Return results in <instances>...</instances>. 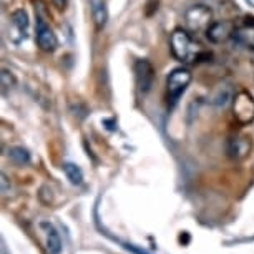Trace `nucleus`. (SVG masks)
Wrapping results in <instances>:
<instances>
[{
  "label": "nucleus",
  "mask_w": 254,
  "mask_h": 254,
  "mask_svg": "<svg viewBox=\"0 0 254 254\" xmlns=\"http://www.w3.org/2000/svg\"><path fill=\"white\" fill-rule=\"evenodd\" d=\"M170 47H171V54L175 55V59L180 62H185V64L196 62L201 55L199 45L196 44L190 33L183 30V28H176V30L171 33Z\"/></svg>",
  "instance_id": "nucleus-1"
},
{
  "label": "nucleus",
  "mask_w": 254,
  "mask_h": 254,
  "mask_svg": "<svg viewBox=\"0 0 254 254\" xmlns=\"http://www.w3.org/2000/svg\"><path fill=\"white\" fill-rule=\"evenodd\" d=\"M191 83V71L188 68H175L166 78V92H168V103L175 107L181 98V95L186 92V88Z\"/></svg>",
  "instance_id": "nucleus-2"
},
{
  "label": "nucleus",
  "mask_w": 254,
  "mask_h": 254,
  "mask_svg": "<svg viewBox=\"0 0 254 254\" xmlns=\"http://www.w3.org/2000/svg\"><path fill=\"white\" fill-rule=\"evenodd\" d=\"M233 113L239 125H249L254 122V97L246 90H241L233 98Z\"/></svg>",
  "instance_id": "nucleus-3"
},
{
  "label": "nucleus",
  "mask_w": 254,
  "mask_h": 254,
  "mask_svg": "<svg viewBox=\"0 0 254 254\" xmlns=\"http://www.w3.org/2000/svg\"><path fill=\"white\" fill-rule=\"evenodd\" d=\"M185 22L190 30L199 32L208 30V27L213 23V12L206 5H193L185 12Z\"/></svg>",
  "instance_id": "nucleus-4"
},
{
  "label": "nucleus",
  "mask_w": 254,
  "mask_h": 254,
  "mask_svg": "<svg viewBox=\"0 0 254 254\" xmlns=\"http://www.w3.org/2000/svg\"><path fill=\"white\" fill-rule=\"evenodd\" d=\"M37 45L40 50L44 52H55L59 47V40L54 30L50 28V25L47 23V20L42 15H37Z\"/></svg>",
  "instance_id": "nucleus-5"
},
{
  "label": "nucleus",
  "mask_w": 254,
  "mask_h": 254,
  "mask_svg": "<svg viewBox=\"0 0 254 254\" xmlns=\"http://www.w3.org/2000/svg\"><path fill=\"white\" fill-rule=\"evenodd\" d=\"M135 78H136V87L140 90V93H148L153 87L155 81V68H153L150 60H136L135 64Z\"/></svg>",
  "instance_id": "nucleus-6"
},
{
  "label": "nucleus",
  "mask_w": 254,
  "mask_h": 254,
  "mask_svg": "<svg viewBox=\"0 0 254 254\" xmlns=\"http://www.w3.org/2000/svg\"><path fill=\"white\" fill-rule=\"evenodd\" d=\"M253 141L246 135H231L226 141V153L231 160H244L251 153Z\"/></svg>",
  "instance_id": "nucleus-7"
},
{
  "label": "nucleus",
  "mask_w": 254,
  "mask_h": 254,
  "mask_svg": "<svg viewBox=\"0 0 254 254\" xmlns=\"http://www.w3.org/2000/svg\"><path fill=\"white\" fill-rule=\"evenodd\" d=\"M233 38L236 44L254 50V18L248 17V18H244L239 25L234 27Z\"/></svg>",
  "instance_id": "nucleus-8"
},
{
  "label": "nucleus",
  "mask_w": 254,
  "mask_h": 254,
  "mask_svg": "<svg viewBox=\"0 0 254 254\" xmlns=\"http://www.w3.org/2000/svg\"><path fill=\"white\" fill-rule=\"evenodd\" d=\"M234 27L231 22L226 20H219V22H213L206 30V37H208L209 42L213 44H223V42L229 40L234 33Z\"/></svg>",
  "instance_id": "nucleus-9"
},
{
  "label": "nucleus",
  "mask_w": 254,
  "mask_h": 254,
  "mask_svg": "<svg viewBox=\"0 0 254 254\" xmlns=\"http://www.w3.org/2000/svg\"><path fill=\"white\" fill-rule=\"evenodd\" d=\"M90 10H92L93 22L98 30L107 25L108 22V7L105 0H90Z\"/></svg>",
  "instance_id": "nucleus-10"
},
{
  "label": "nucleus",
  "mask_w": 254,
  "mask_h": 254,
  "mask_svg": "<svg viewBox=\"0 0 254 254\" xmlns=\"http://www.w3.org/2000/svg\"><path fill=\"white\" fill-rule=\"evenodd\" d=\"M42 228L47 229V249L50 254H60L62 253V239L60 234L57 233L54 224L50 223H42Z\"/></svg>",
  "instance_id": "nucleus-11"
},
{
  "label": "nucleus",
  "mask_w": 254,
  "mask_h": 254,
  "mask_svg": "<svg viewBox=\"0 0 254 254\" xmlns=\"http://www.w3.org/2000/svg\"><path fill=\"white\" fill-rule=\"evenodd\" d=\"M12 23L13 27L17 28L18 33L25 38L27 32H28V25H30V20H28V13L23 10V8H17V10L12 12Z\"/></svg>",
  "instance_id": "nucleus-12"
},
{
  "label": "nucleus",
  "mask_w": 254,
  "mask_h": 254,
  "mask_svg": "<svg viewBox=\"0 0 254 254\" xmlns=\"http://www.w3.org/2000/svg\"><path fill=\"white\" fill-rule=\"evenodd\" d=\"M64 171L66 175V178L71 185H81L83 183V171H81V168L78 165H75V163H64Z\"/></svg>",
  "instance_id": "nucleus-13"
},
{
  "label": "nucleus",
  "mask_w": 254,
  "mask_h": 254,
  "mask_svg": "<svg viewBox=\"0 0 254 254\" xmlns=\"http://www.w3.org/2000/svg\"><path fill=\"white\" fill-rule=\"evenodd\" d=\"M8 158L18 166H23L30 163V153L23 146H12L10 150H8Z\"/></svg>",
  "instance_id": "nucleus-14"
},
{
  "label": "nucleus",
  "mask_w": 254,
  "mask_h": 254,
  "mask_svg": "<svg viewBox=\"0 0 254 254\" xmlns=\"http://www.w3.org/2000/svg\"><path fill=\"white\" fill-rule=\"evenodd\" d=\"M2 90H3V93L7 92V90H12L13 87H15V76L12 75V71L10 70H7V68H3L2 70Z\"/></svg>",
  "instance_id": "nucleus-15"
},
{
  "label": "nucleus",
  "mask_w": 254,
  "mask_h": 254,
  "mask_svg": "<svg viewBox=\"0 0 254 254\" xmlns=\"http://www.w3.org/2000/svg\"><path fill=\"white\" fill-rule=\"evenodd\" d=\"M125 249H127V251H130V253H133V254H150L148 251H145V249H140V248L133 246V244H125Z\"/></svg>",
  "instance_id": "nucleus-16"
},
{
  "label": "nucleus",
  "mask_w": 254,
  "mask_h": 254,
  "mask_svg": "<svg viewBox=\"0 0 254 254\" xmlns=\"http://www.w3.org/2000/svg\"><path fill=\"white\" fill-rule=\"evenodd\" d=\"M10 191V185H8V178L5 173H2V193L7 194Z\"/></svg>",
  "instance_id": "nucleus-17"
},
{
  "label": "nucleus",
  "mask_w": 254,
  "mask_h": 254,
  "mask_svg": "<svg viewBox=\"0 0 254 254\" xmlns=\"http://www.w3.org/2000/svg\"><path fill=\"white\" fill-rule=\"evenodd\" d=\"M52 2H54V5L59 8V10H65L66 3H68V0H52Z\"/></svg>",
  "instance_id": "nucleus-18"
},
{
  "label": "nucleus",
  "mask_w": 254,
  "mask_h": 254,
  "mask_svg": "<svg viewBox=\"0 0 254 254\" xmlns=\"http://www.w3.org/2000/svg\"><path fill=\"white\" fill-rule=\"evenodd\" d=\"M246 2L249 3V5H251V7H254V0H246Z\"/></svg>",
  "instance_id": "nucleus-19"
}]
</instances>
